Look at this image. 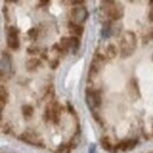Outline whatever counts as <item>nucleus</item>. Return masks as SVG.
<instances>
[{
  "label": "nucleus",
  "instance_id": "26",
  "mask_svg": "<svg viewBox=\"0 0 153 153\" xmlns=\"http://www.w3.org/2000/svg\"><path fill=\"white\" fill-rule=\"evenodd\" d=\"M96 151V145L94 144H91L90 145V149H88V153H94Z\"/></svg>",
  "mask_w": 153,
  "mask_h": 153
},
{
  "label": "nucleus",
  "instance_id": "10",
  "mask_svg": "<svg viewBox=\"0 0 153 153\" xmlns=\"http://www.w3.org/2000/svg\"><path fill=\"white\" fill-rule=\"evenodd\" d=\"M68 30H70V32L72 33V34H74V37H79V36H81L82 34V32H84V28H82V26L81 25H78L76 22H70L68 24Z\"/></svg>",
  "mask_w": 153,
  "mask_h": 153
},
{
  "label": "nucleus",
  "instance_id": "7",
  "mask_svg": "<svg viewBox=\"0 0 153 153\" xmlns=\"http://www.w3.org/2000/svg\"><path fill=\"white\" fill-rule=\"evenodd\" d=\"M7 45L12 50H18L19 48L18 30L14 26H10L8 27V32H7Z\"/></svg>",
  "mask_w": 153,
  "mask_h": 153
},
{
  "label": "nucleus",
  "instance_id": "12",
  "mask_svg": "<svg viewBox=\"0 0 153 153\" xmlns=\"http://www.w3.org/2000/svg\"><path fill=\"white\" fill-rule=\"evenodd\" d=\"M105 54L108 59H114L118 54V50H117V46L113 44H108L106 46V50H105Z\"/></svg>",
  "mask_w": 153,
  "mask_h": 153
},
{
  "label": "nucleus",
  "instance_id": "19",
  "mask_svg": "<svg viewBox=\"0 0 153 153\" xmlns=\"http://www.w3.org/2000/svg\"><path fill=\"white\" fill-rule=\"evenodd\" d=\"M79 143H80V133H79V131H76V133L72 137V139L70 141V147L74 149V147H76L79 145Z\"/></svg>",
  "mask_w": 153,
  "mask_h": 153
},
{
  "label": "nucleus",
  "instance_id": "18",
  "mask_svg": "<svg viewBox=\"0 0 153 153\" xmlns=\"http://www.w3.org/2000/svg\"><path fill=\"white\" fill-rule=\"evenodd\" d=\"M6 101H7V92H6L5 87L1 86V87H0V102H1L0 107H1V110L4 108V105H5Z\"/></svg>",
  "mask_w": 153,
  "mask_h": 153
},
{
  "label": "nucleus",
  "instance_id": "17",
  "mask_svg": "<svg viewBox=\"0 0 153 153\" xmlns=\"http://www.w3.org/2000/svg\"><path fill=\"white\" fill-rule=\"evenodd\" d=\"M130 90L132 91V93L135 97H139V85H138V82H137L135 79H132L130 81Z\"/></svg>",
  "mask_w": 153,
  "mask_h": 153
},
{
  "label": "nucleus",
  "instance_id": "4",
  "mask_svg": "<svg viewBox=\"0 0 153 153\" xmlns=\"http://www.w3.org/2000/svg\"><path fill=\"white\" fill-rule=\"evenodd\" d=\"M86 104L91 111H94L98 106L101 105V92L99 90H87Z\"/></svg>",
  "mask_w": 153,
  "mask_h": 153
},
{
  "label": "nucleus",
  "instance_id": "20",
  "mask_svg": "<svg viewBox=\"0 0 153 153\" xmlns=\"http://www.w3.org/2000/svg\"><path fill=\"white\" fill-rule=\"evenodd\" d=\"M45 119L46 121L52 120V104H50L45 110Z\"/></svg>",
  "mask_w": 153,
  "mask_h": 153
},
{
  "label": "nucleus",
  "instance_id": "3",
  "mask_svg": "<svg viewBox=\"0 0 153 153\" xmlns=\"http://www.w3.org/2000/svg\"><path fill=\"white\" fill-rule=\"evenodd\" d=\"M60 45L64 50V52H71L72 54H76L79 50L80 41L78 37H62L60 40Z\"/></svg>",
  "mask_w": 153,
  "mask_h": 153
},
{
  "label": "nucleus",
  "instance_id": "2",
  "mask_svg": "<svg viewBox=\"0 0 153 153\" xmlns=\"http://www.w3.org/2000/svg\"><path fill=\"white\" fill-rule=\"evenodd\" d=\"M100 8L113 21L121 19L124 16V6L121 4H117L114 1H101Z\"/></svg>",
  "mask_w": 153,
  "mask_h": 153
},
{
  "label": "nucleus",
  "instance_id": "14",
  "mask_svg": "<svg viewBox=\"0 0 153 153\" xmlns=\"http://www.w3.org/2000/svg\"><path fill=\"white\" fill-rule=\"evenodd\" d=\"M39 65H40V62H39L38 59L32 58V59L27 60V62H26V68H27L28 71H34V70L38 67Z\"/></svg>",
  "mask_w": 153,
  "mask_h": 153
},
{
  "label": "nucleus",
  "instance_id": "25",
  "mask_svg": "<svg viewBox=\"0 0 153 153\" xmlns=\"http://www.w3.org/2000/svg\"><path fill=\"white\" fill-rule=\"evenodd\" d=\"M27 51H28V53H30V54H36V53H38V48H37V47H33V46H32V47H30Z\"/></svg>",
  "mask_w": 153,
  "mask_h": 153
},
{
  "label": "nucleus",
  "instance_id": "13",
  "mask_svg": "<svg viewBox=\"0 0 153 153\" xmlns=\"http://www.w3.org/2000/svg\"><path fill=\"white\" fill-rule=\"evenodd\" d=\"M113 33H112V24L110 22V21H107V22H105L104 25H102V28H101V36H102V38H108L110 36H112Z\"/></svg>",
  "mask_w": 153,
  "mask_h": 153
},
{
  "label": "nucleus",
  "instance_id": "6",
  "mask_svg": "<svg viewBox=\"0 0 153 153\" xmlns=\"http://www.w3.org/2000/svg\"><path fill=\"white\" fill-rule=\"evenodd\" d=\"M20 140L25 141L26 144H30V145H33V146H39V147H45V144L38 138V135L34 133V132H31V131H27V132H24V133L20 135Z\"/></svg>",
  "mask_w": 153,
  "mask_h": 153
},
{
  "label": "nucleus",
  "instance_id": "11",
  "mask_svg": "<svg viewBox=\"0 0 153 153\" xmlns=\"http://www.w3.org/2000/svg\"><path fill=\"white\" fill-rule=\"evenodd\" d=\"M60 113H61V107L58 102L52 104V121L54 124H59V118H60Z\"/></svg>",
  "mask_w": 153,
  "mask_h": 153
},
{
  "label": "nucleus",
  "instance_id": "27",
  "mask_svg": "<svg viewBox=\"0 0 153 153\" xmlns=\"http://www.w3.org/2000/svg\"><path fill=\"white\" fill-rule=\"evenodd\" d=\"M41 58L42 59H47L48 56H47V50H44L42 52H41Z\"/></svg>",
  "mask_w": 153,
  "mask_h": 153
},
{
  "label": "nucleus",
  "instance_id": "16",
  "mask_svg": "<svg viewBox=\"0 0 153 153\" xmlns=\"http://www.w3.org/2000/svg\"><path fill=\"white\" fill-rule=\"evenodd\" d=\"M21 111H22L24 117H25L27 120L33 115V108H32V106H30V105H25V106H22Z\"/></svg>",
  "mask_w": 153,
  "mask_h": 153
},
{
  "label": "nucleus",
  "instance_id": "5",
  "mask_svg": "<svg viewBox=\"0 0 153 153\" xmlns=\"http://www.w3.org/2000/svg\"><path fill=\"white\" fill-rule=\"evenodd\" d=\"M72 22H76L78 25H81L86 21L87 17H88V12L86 10L85 6H78V7H74L72 10Z\"/></svg>",
  "mask_w": 153,
  "mask_h": 153
},
{
  "label": "nucleus",
  "instance_id": "24",
  "mask_svg": "<svg viewBox=\"0 0 153 153\" xmlns=\"http://www.w3.org/2000/svg\"><path fill=\"white\" fill-rule=\"evenodd\" d=\"M58 66H59V60L58 59H54V60H51V62H50V67L51 68H53V70H56Z\"/></svg>",
  "mask_w": 153,
  "mask_h": 153
},
{
  "label": "nucleus",
  "instance_id": "15",
  "mask_svg": "<svg viewBox=\"0 0 153 153\" xmlns=\"http://www.w3.org/2000/svg\"><path fill=\"white\" fill-rule=\"evenodd\" d=\"M100 144H101V147L105 150V151H112V144L110 141V138L107 137H102L100 139Z\"/></svg>",
  "mask_w": 153,
  "mask_h": 153
},
{
  "label": "nucleus",
  "instance_id": "21",
  "mask_svg": "<svg viewBox=\"0 0 153 153\" xmlns=\"http://www.w3.org/2000/svg\"><path fill=\"white\" fill-rule=\"evenodd\" d=\"M70 152H71V147L70 146H67V145H60L57 150H56L54 153H70Z\"/></svg>",
  "mask_w": 153,
  "mask_h": 153
},
{
  "label": "nucleus",
  "instance_id": "23",
  "mask_svg": "<svg viewBox=\"0 0 153 153\" xmlns=\"http://www.w3.org/2000/svg\"><path fill=\"white\" fill-rule=\"evenodd\" d=\"M27 34H28V37L31 39H36L38 37V30H37V28H31Z\"/></svg>",
  "mask_w": 153,
  "mask_h": 153
},
{
  "label": "nucleus",
  "instance_id": "1",
  "mask_svg": "<svg viewBox=\"0 0 153 153\" xmlns=\"http://www.w3.org/2000/svg\"><path fill=\"white\" fill-rule=\"evenodd\" d=\"M137 47V39L133 32H125L120 40V56L127 58L133 54Z\"/></svg>",
  "mask_w": 153,
  "mask_h": 153
},
{
  "label": "nucleus",
  "instance_id": "8",
  "mask_svg": "<svg viewBox=\"0 0 153 153\" xmlns=\"http://www.w3.org/2000/svg\"><path fill=\"white\" fill-rule=\"evenodd\" d=\"M11 57L7 52H2L1 53V76H4L5 73L11 71Z\"/></svg>",
  "mask_w": 153,
  "mask_h": 153
},
{
  "label": "nucleus",
  "instance_id": "9",
  "mask_svg": "<svg viewBox=\"0 0 153 153\" xmlns=\"http://www.w3.org/2000/svg\"><path fill=\"white\" fill-rule=\"evenodd\" d=\"M137 144H138L137 140H123L121 143H119L117 145V147L121 151H131L135 147Z\"/></svg>",
  "mask_w": 153,
  "mask_h": 153
},
{
  "label": "nucleus",
  "instance_id": "28",
  "mask_svg": "<svg viewBox=\"0 0 153 153\" xmlns=\"http://www.w3.org/2000/svg\"><path fill=\"white\" fill-rule=\"evenodd\" d=\"M2 132H4V133H8V132H10V128H8V125H6V126H4V130H2Z\"/></svg>",
  "mask_w": 153,
  "mask_h": 153
},
{
  "label": "nucleus",
  "instance_id": "22",
  "mask_svg": "<svg viewBox=\"0 0 153 153\" xmlns=\"http://www.w3.org/2000/svg\"><path fill=\"white\" fill-rule=\"evenodd\" d=\"M54 97V87L53 86H50L46 91V94H45V99H48V100H52Z\"/></svg>",
  "mask_w": 153,
  "mask_h": 153
}]
</instances>
